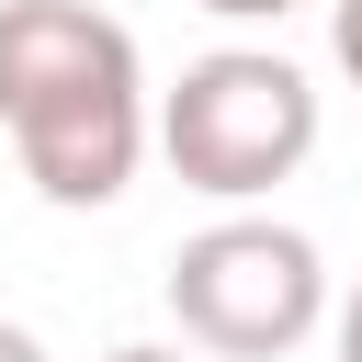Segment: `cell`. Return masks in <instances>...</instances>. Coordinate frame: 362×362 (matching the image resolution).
<instances>
[{
	"instance_id": "8",
	"label": "cell",
	"mask_w": 362,
	"mask_h": 362,
	"mask_svg": "<svg viewBox=\"0 0 362 362\" xmlns=\"http://www.w3.org/2000/svg\"><path fill=\"white\" fill-rule=\"evenodd\" d=\"M339 362H362V283H351V305H339Z\"/></svg>"
},
{
	"instance_id": "2",
	"label": "cell",
	"mask_w": 362,
	"mask_h": 362,
	"mask_svg": "<svg viewBox=\"0 0 362 362\" xmlns=\"http://www.w3.org/2000/svg\"><path fill=\"white\" fill-rule=\"evenodd\" d=\"M147 147L215 204H260L272 181H294L317 158V79L272 45H215L158 90Z\"/></svg>"
},
{
	"instance_id": "4",
	"label": "cell",
	"mask_w": 362,
	"mask_h": 362,
	"mask_svg": "<svg viewBox=\"0 0 362 362\" xmlns=\"http://www.w3.org/2000/svg\"><path fill=\"white\" fill-rule=\"evenodd\" d=\"M328 57H339V79L362 90V0H328Z\"/></svg>"
},
{
	"instance_id": "3",
	"label": "cell",
	"mask_w": 362,
	"mask_h": 362,
	"mask_svg": "<svg viewBox=\"0 0 362 362\" xmlns=\"http://www.w3.org/2000/svg\"><path fill=\"white\" fill-rule=\"evenodd\" d=\"M170 317L204 362H283L328 317V260L283 215H215L170 249Z\"/></svg>"
},
{
	"instance_id": "7",
	"label": "cell",
	"mask_w": 362,
	"mask_h": 362,
	"mask_svg": "<svg viewBox=\"0 0 362 362\" xmlns=\"http://www.w3.org/2000/svg\"><path fill=\"white\" fill-rule=\"evenodd\" d=\"M0 362H45V339H34L23 317H0Z\"/></svg>"
},
{
	"instance_id": "1",
	"label": "cell",
	"mask_w": 362,
	"mask_h": 362,
	"mask_svg": "<svg viewBox=\"0 0 362 362\" xmlns=\"http://www.w3.org/2000/svg\"><path fill=\"white\" fill-rule=\"evenodd\" d=\"M0 136L57 215H90L147 158V57L90 0H0Z\"/></svg>"
},
{
	"instance_id": "5",
	"label": "cell",
	"mask_w": 362,
	"mask_h": 362,
	"mask_svg": "<svg viewBox=\"0 0 362 362\" xmlns=\"http://www.w3.org/2000/svg\"><path fill=\"white\" fill-rule=\"evenodd\" d=\"M102 362H204L192 339H124V351H102Z\"/></svg>"
},
{
	"instance_id": "6",
	"label": "cell",
	"mask_w": 362,
	"mask_h": 362,
	"mask_svg": "<svg viewBox=\"0 0 362 362\" xmlns=\"http://www.w3.org/2000/svg\"><path fill=\"white\" fill-rule=\"evenodd\" d=\"M204 11H215V23H283L294 0H204Z\"/></svg>"
}]
</instances>
